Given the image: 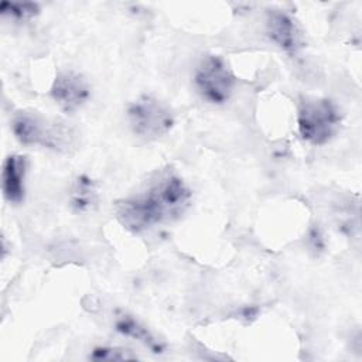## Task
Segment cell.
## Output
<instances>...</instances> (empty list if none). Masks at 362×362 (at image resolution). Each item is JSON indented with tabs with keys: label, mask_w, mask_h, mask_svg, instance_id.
<instances>
[{
	"label": "cell",
	"mask_w": 362,
	"mask_h": 362,
	"mask_svg": "<svg viewBox=\"0 0 362 362\" xmlns=\"http://www.w3.org/2000/svg\"><path fill=\"white\" fill-rule=\"evenodd\" d=\"M192 83L204 102L223 105L233 95L236 78L221 55L209 54L202 57L195 66Z\"/></svg>",
	"instance_id": "5"
},
{
	"label": "cell",
	"mask_w": 362,
	"mask_h": 362,
	"mask_svg": "<svg viewBox=\"0 0 362 362\" xmlns=\"http://www.w3.org/2000/svg\"><path fill=\"white\" fill-rule=\"evenodd\" d=\"M0 14L17 23H24L40 14V6L33 1H3Z\"/></svg>",
	"instance_id": "11"
},
{
	"label": "cell",
	"mask_w": 362,
	"mask_h": 362,
	"mask_svg": "<svg viewBox=\"0 0 362 362\" xmlns=\"http://www.w3.org/2000/svg\"><path fill=\"white\" fill-rule=\"evenodd\" d=\"M11 132L24 146H38L64 154L76 148L78 137L68 123L34 110L17 112L11 119Z\"/></svg>",
	"instance_id": "2"
},
{
	"label": "cell",
	"mask_w": 362,
	"mask_h": 362,
	"mask_svg": "<svg viewBox=\"0 0 362 362\" xmlns=\"http://www.w3.org/2000/svg\"><path fill=\"white\" fill-rule=\"evenodd\" d=\"M51 98L65 113H74L90 99L89 82L75 71H62L57 74L51 85Z\"/></svg>",
	"instance_id": "6"
},
{
	"label": "cell",
	"mask_w": 362,
	"mask_h": 362,
	"mask_svg": "<svg viewBox=\"0 0 362 362\" xmlns=\"http://www.w3.org/2000/svg\"><path fill=\"white\" fill-rule=\"evenodd\" d=\"M27 158L21 154L6 157L1 170V192L6 201L18 205L25 197Z\"/></svg>",
	"instance_id": "8"
},
{
	"label": "cell",
	"mask_w": 362,
	"mask_h": 362,
	"mask_svg": "<svg viewBox=\"0 0 362 362\" xmlns=\"http://www.w3.org/2000/svg\"><path fill=\"white\" fill-rule=\"evenodd\" d=\"M126 116L132 132L146 141H154L167 136L175 124L171 106L153 95L136 98L127 106Z\"/></svg>",
	"instance_id": "4"
},
{
	"label": "cell",
	"mask_w": 362,
	"mask_h": 362,
	"mask_svg": "<svg viewBox=\"0 0 362 362\" xmlns=\"http://www.w3.org/2000/svg\"><path fill=\"white\" fill-rule=\"evenodd\" d=\"M99 191L95 181L89 175H78L68 192L69 206L76 214L93 212L99 205Z\"/></svg>",
	"instance_id": "9"
},
{
	"label": "cell",
	"mask_w": 362,
	"mask_h": 362,
	"mask_svg": "<svg viewBox=\"0 0 362 362\" xmlns=\"http://www.w3.org/2000/svg\"><path fill=\"white\" fill-rule=\"evenodd\" d=\"M266 34L284 52L294 55L304 47V34L297 21L281 10H270L266 18Z\"/></svg>",
	"instance_id": "7"
},
{
	"label": "cell",
	"mask_w": 362,
	"mask_h": 362,
	"mask_svg": "<svg viewBox=\"0 0 362 362\" xmlns=\"http://www.w3.org/2000/svg\"><path fill=\"white\" fill-rule=\"evenodd\" d=\"M192 191L174 171L157 173L137 192L115 204L117 222L132 233H140L156 225L178 219L188 208Z\"/></svg>",
	"instance_id": "1"
},
{
	"label": "cell",
	"mask_w": 362,
	"mask_h": 362,
	"mask_svg": "<svg viewBox=\"0 0 362 362\" xmlns=\"http://www.w3.org/2000/svg\"><path fill=\"white\" fill-rule=\"evenodd\" d=\"M341 122L338 106L328 98H305L298 106V134L313 146L329 143L338 134Z\"/></svg>",
	"instance_id": "3"
},
{
	"label": "cell",
	"mask_w": 362,
	"mask_h": 362,
	"mask_svg": "<svg viewBox=\"0 0 362 362\" xmlns=\"http://www.w3.org/2000/svg\"><path fill=\"white\" fill-rule=\"evenodd\" d=\"M89 359L92 361H130L137 359V355L133 354L130 349L123 346H112V345H102L95 346L89 354Z\"/></svg>",
	"instance_id": "12"
},
{
	"label": "cell",
	"mask_w": 362,
	"mask_h": 362,
	"mask_svg": "<svg viewBox=\"0 0 362 362\" xmlns=\"http://www.w3.org/2000/svg\"><path fill=\"white\" fill-rule=\"evenodd\" d=\"M115 329L124 337H130L139 341L154 354L164 352L163 342L157 339L156 335L147 327H144L139 320H136L133 315H129L126 313L119 314L115 320Z\"/></svg>",
	"instance_id": "10"
}]
</instances>
